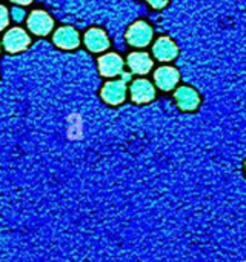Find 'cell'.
<instances>
[{"mask_svg": "<svg viewBox=\"0 0 246 262\" xmlns=\"http://www.w3.org/2000/svg\"><path fill=\"white\" fill-rule=\"evenodd\" d=\"M8 25V11L5 7H0V31Z\"/></svg>", "mask_w": 246, "mask_h": 262, "instance_id": "obj_13", "label": "cell"}, {"mask_svg": "<svg viewBox=\"0 0 246 262\" xmlns=\"http://www.w3.org/2000/svg\"><path fill=\"white\" fill-rule=\"evenodd\" d=\"M148 4L153 8H156V10H160V8H163L168 4V0H148Z\"/></svg>", "mask_w": 246, "mask_h": 262, "instance_id": "obj_15", "label": "cell"}, {"mask_svg": "<svg viewBox=\"0 0 246 262\" xmlns=\"http://www.w3.org/2000/svg\"><path fill=\"white\" fill-rule=\"evenodd\" d=\"M11 2H14V4H20V5H30L33 0H11Z\"/></svg>", "mask_w": 246, "mask_h": 262, "instance_id": "obj_16", "label": "cell"}, {"mask_svg": "<svg viewBox=\"0 0 246 262\" xmlns=\"http://www.w3.org/2000/svg\"><path fill=\"white\" fill-rule=\"evenodd\" d=\"M127 96V82L125 80H112L106 83L102 90V97L111 105H118L125 100Z\"/></svg>", "mask_w": 246, "mask_h": 262, "instance_id": "obj_2", "label": "cell"}, {"mask_svg": "<svg viewBox=\"0 0 246 262\" xmlns=\"http://www.w3.org/2000/svg\"><path fill=\"white\" fill-rule=\"evenodd\" d=\"M121 68H123V60L120 56H117L114 53L106 54L99 60V70L106 77L117 76L118 73H121Z\"/></svg>", "mask_w": 246, "mask_h": 262, "instance_id": "obj_9", "label": "cell"}, {"mask_svg": "<svg viewBox=\"0 0 246 262\" xmlns=\"http://www.w3.org/2000/svg\"><path fill=\"white\" fill-rule=\"evenodd\" d=\"M54 43L65 50H72L79 45V34L71 27H63L56 31L54 34Z\"/></svg>", "mask_w": 246, "mask_h": 262, "instance_id": "obj_8", "label": "cell"}, {"mask_svg": "<svg viewBox=\"0 0 246 262\" xmlns=\"http://www.w3.org/2000/svg\"><path fill=\"white\" fill-rule=\"evenodd\" d=\"M28 28L37 36H46L53 28V19L45 11H34L28 19Z\"/></svg>", "mask_w": 246, "mask_h": 262, "instance_id": "obj_4", "label": "cell"}, {"mask_svg": "<svg viewBox=\"0 0 246 262\" xmlns=\"http://www.w3.org/2000/svg\"><path fill=\"white\" fill-rule=\"evenodd\" d=\"M154 56L162 60V62H169L177 56V47L174 45L173 40H169L168 37H160L153 48Z\"/></svg>", "mask_w": 246, "mask_h": 262, "instance_id": "obj_10", "label": "cell"}, {"mask_svg": "<svg viewBox=\"0 0 246 262\" xmlns=\"http://www.w3.org/2000/svg\"><path fill=\"white\" fill-rule=\"evenodd\" d=\"M244 171H246V162H244Z\"/></svg>", "mask_w": 246, "mask_h": 262, "instance_id": "obj_18", "label": "cell"}, {"mask_svg": "<svg viewBox=\"0 0 246 262\" xmlns=\"http://www.w3.org/2000/svg\"><path fill=\"white\" fill-rule=\"evenodd\" d=\"M176 100L179 103V106L183 110V111H192L199 106V102H200V97L199 94L189 88V86H182L176 91Z\"/></svg>", "mask_w": 246, "mask_h": 262, "instance_id": "obj_7", "label": "cell"}, {"mask_svg": "<svg viewBox=\"0 0 246 262\" xmlns=\"http://www.w3.org/2000/svg\"><path fill=\"white\" fill-rule=\"evenodd\" d=\"M13 19H14L16 22H22V20L25 19V11L20 10V8H14V10H13Z\"/></svg>", "mask_w": 246, "mask_h": 262, "instance_id": "obj_14", "label": "cell"}, {"mask_svg": "<svg viewBox=\"0 0 246 262\" xmlns=\"http://www.w3.org/2000/svg\"><path fill=\"white\" fill-rule=\"evenodd\" d=\"M127 39L133 47H146L153 39V30L146 22H137L128 30Z\"/></svg>", "mask_w": 246, "mask_h": 262, "instance_id": "obj_1", "label": "cell"}, {"mask_svg": "<svg viewBox=\"0 0 246 262\" xmlns=\"http://www.w3.org/2000/svg\"><path fill=\"white\" fill-rule=\"evenodd\" d=\"M121 79L125 80V82H128V80L131 79V74H128V73H123V74H121Z\"/></svg>", "mask_w": 246, "mask_h": 262, "instance_id": "obj_17", "label": "cell"}, {"mask_svg": "<svg viewBox=\"0 0 246 262\" xmlns=\"http://www.w3.org/2000/svg\"><path fill=\"white\" fill-rule=\"evenodd\" d=\"M4 45L11 53L22 51V50H25L30 45V36L23 30H20V28H13V30H10L5 34Z\"/></svg>", "mask_w": 246, "mask_h": 262, "instance_id": "obj_3", "label": "cell"}, {"mask_svg": "<svg viewBox=\"0 0 246 262\" xmlns=\"http://www.w3.org/2000/svg\"><path fill=\"white\" fill-rule=\"evenodd\" d=\"M85 43L86 47L94 51V53H99V51H103L109 47V40H108V36L102 31V30H89L85 36Z\"/></svg>", "mask_w": 246, "mask_h": 262, "instance_id": "obj_11", "label": "cell"}, {"mask_svg": "<svg viewBox=\"0 0 246 262\" xmlns=\"http://www.w3.org/2000/svg\"><path fill=\"white\" fill-rule=\"evenodd\" d=\"M131 97L137 103H145V102H150L156 97V90L150 80L139 79L131 86Z\"/></svg>", "mask_w": 246, "mask_h": 262, "instance_id": "obj_5", "label": "cell"}, {"mask_svg": "<svg viewBox=\"0 0 246 262\" xmlns=\"http://www.w3.org/2000/svg\"><path fill=\"white\" fill-rule=\"evenodd\" d=\"M154 79L159 88H162L163 91H168L174 88V85L179 82V71L173 67H162L156 71Z\"/></svg>", "mask_w": 246, "mask_h": 262, "instance_id": "obj_6", "label": "cell"}, {"mask_svg": "<svg viewBox=\"0 0 246 262\" xmlns=\"http://www.w3.org/2000/svg\"><path fill=\"white\" fill-rule=\"evenodd\" d=\"M128 65L136 74H146L153 68V60L146 53H133L128 57Z\"/></svg>", "mask_w": 246, "mask_h": 262, "instance_id": "obj_12", "label": "cell"}]
</instances>
